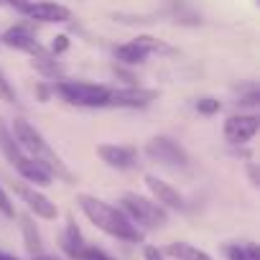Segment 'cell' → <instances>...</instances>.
I'll return each mask as SVG.
<instances>
[{
  "label": "cell",
  "mask_w": 260,
  "mask_h": 260,
  "mask_svg": "<svg viewBox=\"0 0 260 260\" xmlns=\"http://www.w3.org/2000/svg\"><path fill=\"white\" fill-rule=\"evenodd\" d=\"M77 204L87 214V219L92 224H97L102 232H107V235H112L117 240H125V242H141L143 240V232L125 217L122 209L110 207L107 202H102V199H97L92 194H79Z\"/></svg>",
  "instance_id": "1"
},
{
  "label": "cell",
  "mask_w": 260,
  "mask_h": 260,
  "mask_svg": "<svg viewBox=\"0 0 260 260\" xmlns=\"http://www.w3.org/2000/svg\"><path fill=\"white\" fill-rule=\"evenodd\" d=\"M13 138H16L18 148L26 151V153H31L34 161H39L51 176H56V179H61V181H67V184L74 181V174H72V171L67 169V164L51 151V146L44 141V136L39 133L31 122L16 120V122H13Z\"/></svg>",
  "instance_id": "2"
},
{
  "label": "cell",
  "mask_w": 260,
  "mask_h": 260,
  "mask_svg": "<svg viewBox=\"0 0 260 260\" xmlns=\"http://www.w3.org/2000/svg\"><path fill=\"white\" fill-rule=\"evenodd\" d=\"M120 209L125 212V217L136 227L141 224L146 230H158V227H164L169 222V214H166V209L158 202H151V199H146L141 194H133V191L122 194Z\"/></svg>",
  "instance_id": "3"
},
{
  "label": "cell",
  "mask_w": 260,
  "mask_h": 260,
  "mask_svg": "<svg viewBox=\"0 0 260 260\" xmlns=\"http://www.w3.org/2000/svg\"><path fill=\"white\" fill-rule=\"evenodd\" d=\"M56 92L69 105H79V107H107L110 102V89L89 82H59Z\"/></svg>",
  "instance_id": "4"
},
{
  "label": "cell",
  "mask_w": 260,
  "mask_h": 260,
  "mask_svg": "<svg viewBox=\"0 0 260 260\" xmlns=\"http://www.w3.org/2000/svg\"><path fill=\"white\" fill-rule=\"evenodd\" d=\"M146 156L153 161V164H161L166 169H186L189 164V156L186 151L169 136H156L146 143Z\"/></svg>",
  "instance_id": "5"
},
{
  "label": "cell",
  "mask_w": 260,
  "mask_h": 260,
  "mask_svg": "<svg viewBox=\"0 0 260 260\" xmlns=\"http://www.w3.org/2000/svg\"><path fill=\"white\" fill-rule=\"evenodd\" d=\"M153 100H158L156 89H146L138 84H130L122 89H110V102L115 107H130V110H138V107H148Z\"/></svg>",
  "instance_id": "6"
},
{
  "label": "cell",
  "mask_w": 260,
  "mask_h": 260,
  "mask_svg": "<svg viewBox=\"0 0 260 260\" xmlns=\"http://www.w3.org/2000/svg\"><path fill=\"white\" fill-rule=\"evenodd\" d=\"M257 125H260V120L255 115H232L224 122V138L230 143H235V146L237 143H247L257 133Z\"/></svg>",
  "instance_id": "7"
},
{
  "label": "cell",
  "mask_w": 260,
  "mask_h": 260,
  "mask_svg": "<svg viewBox=\"0 0 260 260\" xmlns=\"http://www.w3.org/2000/svg\"><path fill=\"white\" fill-rule=\"evenodd\" d=\"M13 189L28 204V209L36 212V217H41V219H56V214H59L56 212V204L46 194H41V191H36L34 186H26V184H16Z\"/></svg>",
  "instance_id": "8"
},
{
  "label": "cell",
  "mask_w": 260,
  "mask_h": 260,
  "mask_svg": "<svg viewBox=\"0 0 260 260\" xmlns=\"http://www.w3.org/2000/svg\"><path fill=\"white\" fill-rule=\"evenodd\" d=\"M23 16H28L31 21H41V23H67L72 18L69 8H64L59 3H49V0H41V3L31 0Z\"/></svg>",
  "instance_id": "9"
},
{
  "label": "cell",
  "mask_w": 260,
  "mask_h": 260,
  "mask_svg": "<svg viewBox=\"0 0 260 260\" xmlns=\"http://www.w3.org/2000/svg\"><path fill=\"white\" fill-rule=\"evenodd\" d=\"M97 156H100V158H102L107 166L120 169V171H125V169H133V166H136V161H138L136 148H127V146H115V143L97 146Z\"/></svg>",
  "instance_id": "10"
},
{
  "label": "cell",
  "mask_w": 260,
  "mask_h": 260,
  "mask_svg": "<svg viewBox=\"0 0 260 260\" xmlns=\"http://www.w3.org/2000/svg\"><path fill=\"white\" fill-rule=\"evenodd\" d=\"M146 186L151 189V194L156 197V202H158L164 209H184V207H186V204H184V197H181L171 184L161 181L158 176L148 174V176H146Z\"/></svg>",
  "instance_id": "11"
},
{
  "label": "cell",
  "mask_w": 260,
  "mask_h": 260,
  "mask_svg": "<svg viewBox=\"0 0 260 260\" xmlns=\"http://www.w3.org/2000/svg\"><path fill=\"white\" fill-rule=\"evenodd\" d=\"M3 41L6 46H11V49H18V51H28V54H39L44 46L36 41V36L31 34V28H26V26H11L6 34H3Z\"/></svg>",
  "instance_id": "12"
},
{
  "label": "cell",
  "mask_w": 260,
  "mask_h": 260,
  "mask_svg": "<svg viewBox=\"0 0 260 260\" xmlns=\"http://www.w3.org/2000/svg\"><path fill=\"white\" fill-rule=\"evenodd\" d=\"M16 169H18V174H21L26 181H31V184H36V186H46V184H51V174H49L39 161H34V158H23Z\"/></svg>",
  "instance_id": "13"
},
{
  "label": "cell",
  "mask_w": 260,
  "mask_h": 260,
  "mask_svg": "<svg viewBox=\"0 0 260 260\" xmlns=\"http://www.w3.org/2000/svg\"><path fill=\"white\" fill-rule=\"evenodd\" d=\"M61 247H64V252H67L69 257H74V260H79L82 250L87 247V245H84V240H82V232H79V227H77L72 219H69V224H67L64 235H61Z\"/></svg>",
  "instance_id": "14"
},
{
  "label": "cell",
  "mask_w": 260,
  "mask_h": 260,
  "mask_svg": "<svg viewBox=\"0 0 260 260\" xmlns=\"http://www.w3.org/2000/svg\"><path fill=\"white\" fill-rule=\"evenodd\" d=\"M0 151H3V156L13 164V166H18L26 156H23V151L18 148V143H16V138H13V133L6 127V122L0 120Z\"/></svg>",
  "instance_id": "15"
},
{
  "label": "cell",
  "mask_w": 260,
  "mask_h": 260,
  "mask_svg": "<svg viewBox=\"0 0 260 260\" xmlns=\"http://www.w3.org/2000/svg\"><path fill=\"white\" fill-rule=\"evenodd\" d=\"M31 56H34L31 64H34L36 72H41V74L49 77V79H59V77H61V67H59V61H56L46 49H41L39 54H31Z\"/></svg>",
  "instance_id": "16"
},
{
  "label": "cell",
  "mask_w": 260,
  "mask_h": 260,
  "mask_svg": "<svg viewBox=\"0 0 260 260\" xmlns=\"http://www.w3.org/2000/svg\"><path fill=\"white\" fill-rule=\"evenodd\" d=\"M166 255H171L176 260H212L204 250H199V247H194L189 242H171L166 247Z\"/></svg>",
  "instance_id": "17"
},
{
  "label": "cell",
  "mask_w": 260,
  "mask_h": 260,
  "mask_svg": "<svg viewBox=\"0 0 260 260\" xmlns=\"http://www.w3.org/2000/svg\"><path fill=\"white\" fill-rule=\"evenodd\" d=\"M21 230H23V240H26V250L31 255H41L44 252V245H41V235L34 224L31 217H21Z\"/></svg>",
  "instance_id": "18"
},
{
  "label": "cell",
  "mask_w": 260,
  "mask_h": 260,
  "mask_svg": "<svg viewBox=\"0 0 260 260\" xmlns=\"http://www.w3.org/2000/svg\"><path fill=\"white\" fill-rule=\"evenodd\" d=\"M115 56H117V61H122V64H143L146 59H148V54L143 51V49H138L133 41L130 44H122V46H117L115 49Z\"/></svg>",
  "instance_id": "19"
},
{
  "label": "cell",
  "mask_w": 260,
  "mask_h": 260,
  "mask_svg": "<svg viewBox=\"0 0 260 260\" xmlns=\"http://www.w3.org/2000/svg\"><path fill=\"white\" fill-rule=\"evenodd\" d=\"M133 44L138 46V49H143L146 54H176V49L174 46H169L166 41H161V39H156V36H138V39H133Z\"/></svg>",
  "instance_id": "20"
},
{
  "label": "cell",
  "mask_w": 260,
  "mask_h": 260,
  "mask_svg": "<svg viewBox=\"0 0 260 260\" xmlns=\"http://www.w3.org/2000/svg\"><path fill=\"white\" fill-rule=\"evenodd\" d=\"M227 260H260V247L255 242H245V245H227L224 247Z\"/></svg>",
  "instance_id": "21"
},
{
  "label": "cell",
  "mask_w": 260,
  "mask_h": 260,
  "mask_svg": "<svg viewBox=\"0 0 260 260\" xmlns=\"http://www.w3.org/2000/svg\"><path fill=\"white\" fill-rule=\"evenodd\" d=\"M197 110H199L202 115H214V112H219V100H214V97H202V100L197 102Z\"/></svg>",
  "instance_id": "22"
},
{
  "label": "cell",
  "mask_w": 260,
  "mask_h": 260,
  "mask_svg": "<svg viewBox=\"0 0 260 260\" xmlns=\"http://www.w3.org/2000/svg\"><path fill=\"white\" fill-rule=\"evenodd\" d=\"M0 100H3V102H16V92H13V87H11V82L6 79V74L3 72H0Z\"/></svg>",
  "instance_id": "23"
},
{
  "label": "cell",
  "mask_w": 260,
  "mask_h": 260,
  "mask_svg": "<svg viewBox=\"0 0 260 260\" xmlns=\"http://www.w3.org/2000/svg\"><path fill=\"white\" fill-rule=\"evenodd\" d=\"M79 260H115V257H110L105 250H100V247H84L82 250V255H79Z\"/></svg>",
  "instance_id": "24"
},
{
  "label": "cell",
  "mask_w": 260,
  "mask_h": 260,
  "mask_svg": "<svg viewBox=\"0 0 260 260\" xmlns=\"http://www.w3.org/2000/svg\"><path fill=\"white\" fill-rule=\"evenodd\" d=\"M0 214H6V217H16V212H13V204H11L8 194L3 191V186H0Z\"/></svg>",
  "instance_id": "25"
},
{
  "label": "cell",
  "mask_w": 260,
  "mask_h": 260,
  "mask_svg": "<svg viewBox=\"0 0 260 260\" xmlns=\"http://www.w3.org/2000/svg\"><path fill=\"white\" fill-rule=\"evenodd\" d=\"M67 49H69V39H67V36H56L54 44H51V54L56 56V54H64Z\"/></svg>",
  "instance_id": "26"
},
{
  "label": "cell",
  "mask_w": 260,
  "mask_h": 260,
  "mask_svg": "<svg viewBox=\"0 0 260 260\" xmlns=\"http://www.w3.org/2000/svg\"><path fill=\"white\" fill-rule=\"evenodd\" d=\"M31 0H0V6H8V8H16L18 13H26Z\"/></svg>",
  "instance_id": "27"
},
{
  "label": "cell",
  "mask_w": 260,
  "mask_h": 260,
  "mask_svg": "<svg viewBox=\"0 0 260 260\" xmlns=\"http://www.w3.org/2000/svg\"><path fill=\"white\" fill-rule=\"evenodd\" d=\"M143 257H146V260H164V252H161L158 247H151V245H148V247H143Z\"/></svg>",
  "instance_id": "28"
},
{
  "label": "cell",
  "mask_w": 260,
  "mask_h": 260,
  "mask_svg": "<svg viewBox=\"0 0 260 260\" xmlns=\"http://www.w3.org/2000/svg\"><path fill=\"white\" fill-rule=\"evenodd\" d=\"M115 74H117V77H122L125 82H136V77H133V74H127V72H122L120 67H115Z\"/></svg>",
  "instance_id": "29"
},
{
  "label": "cell",
  "mask_w": 260,
  "mask_h": 260,
  "mask_svg": "<svg viewBox=\"0 0 260 260\" xmlns=\"http://www.w3.org/2000/svg\"><path fill=\"white\" fill-rule=\"evenodd\" d=\"M34 260H59V257H56V255H44V252H41V255H34Z\"/></svg>",
  "instance_id": "30"
},
{
  "label": "cell",
  "mask_w": 260,
  "mask_h": 260,
  "mask_svg": "<svg viewBox=\"0 0 260 260\" xmlns=\"http://www.w3.org/2000/svg\"><path fill=\"white\" fill-rule=\"evenodd\" d=\"M39 97H41V100H49V89H46L44 84L39 87Z\"/></svg>",
  "instance_id": "31"
},
{
  "label": "cell",
  "mask_w": 260,
  "mask_h": 260,
  "mask_svg": "<svg viewBox=\"0 0 260 260\" xmlns=\"http://www.w3.org/2000/svg\"><path fill=\"white\" fill-rule=\"evenodd\" d=\"M0 260H18V257L11 255V252H3V250H0Z\"/></svg>",
  "instance_id": "32"
}]
</instances>
